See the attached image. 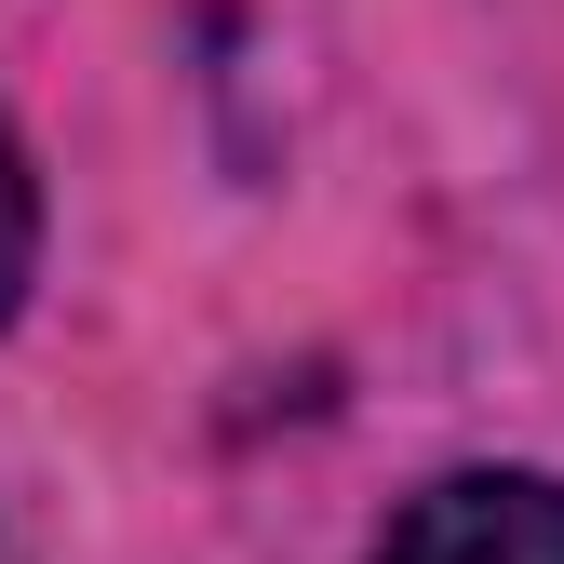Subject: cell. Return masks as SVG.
<instances>
[{"label":"cell","mask_w":564,"mask_h":564,"mask_svg":"<svg viewBox=\"0 0 564 564\" xmlns=\"http://www.w3.org/2000/svg\"><path fill=\"white\" fill-rule=\"evenodd\" d=\"M28 256H41V188H28V149H14V121H0V310L28 296Z\"/></svg>","instance_id":"2"},{"label":"cell","mask_w":564,"mask_h":564,"mask_svg":"<svg viewBox=\"0 0 564 564\" xmlns=\"http://www.w3.org/2000/svg\"><path fill=\"white\" fill-rule=\"evenodd\" d=\"M377 564H564V484L538 470H457L431 498H403Z\"/></svg>","instance_id":"1"}]
</instances>
